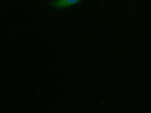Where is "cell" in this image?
<instances>
[{
	"label": "cell",
	"mask_w": 151,
	"mask_h": 113,
	"mask_svg": "<svg viewBox=\"0 0 151 113\" xmlns=\"http://www.w3.org/2000/svg\"><path fill=\"white\" fill-rule=\"evenodd\" d=\"M83 0H52L48 2V5L58 9H65L81 3Z\"/></svg>",
	"instance_id": "6da1fadb"
},
{
	"label": "cell",
	"mask_w": 151,
	"mask_h": 113,
	"mask_svg": "<svg viewBox=\"0 0 151 113\" xmlns=\"http://www.w3.org/2000/svg\"><path fill=\"white\" fill-rule=\"evenodd\" d=\"M110 73L111 74H114V72L113 71H112V70H111L110 71Z\"/></svg>",
	"instance_id": "7a4b0ae2"
}]
</instances>
